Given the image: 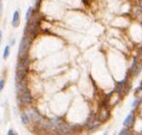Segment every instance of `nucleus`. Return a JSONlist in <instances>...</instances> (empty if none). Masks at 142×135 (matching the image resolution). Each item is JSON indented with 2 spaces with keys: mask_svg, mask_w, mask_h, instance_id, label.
<instances>
[{
  "mask_svg": "<svg viewBox=\"0 0 142 135\" xmlns=\"http://www.w3.org/2000/svg\"><path fill=\"white\" fill-rule=\"evenodd\" d=\"M31 42H32V38L27 35H23V37L19 45V49H18V59H24L28 57Z\"/></svg>",
  "mask_w": 142,
  "mask_h": 135,
  "instance_id": "1",
  "label": "nucleus"
},
{
  "mask_svg": "<svg viewBox=\"0 0 142 135\" xmlns=\"http://www.w3.org/2000/svg\"><path fill=\"white\" fill-rule=\"evenodd\" d=\"M104 135H108V132H105L104 133Z\"/></svg>",
  "mask_w": 142,
  "mask_h": 135,
  "instance_id": "13",
  "label": "nucleus"
},
{
  "mask_svg": "<svg viewBox=\"0 0 142 135\" xmlns=\"http://www.w3.org/2000/svg\"><path fill=\"white\" fill-rule=\"evenodd\" d=\"M139 103H140V99H136V101L134 102V107H136L138 104H139Z\"/></svg>",
  "mask_w": 142,
  "mask_h": 135,
  "instance_id": "10",
  "label": "nucleus"
},
{
  "mask_svg": "<svg viewBox=\"0 0 142 135\" xmlns=\"http://www.w3.org/2000/svg\"><path fill=\"white\" fill-rule=\"evenodd\" d=\"M128 134H129L128 128H123V130H121V131L119 133V135H128Z\"/></svg>",
  "mask_w": 142,
  "mask_h": 135,
  "instance_id": "7",
  "label": "nucleus"
},
{
  "mask_svg": "<svg viewBox=\"0 0 142 135\" xmlns=\"http://www.w3.org/2000/svg\"><path fill=\"white\" fill-rule=\"evenodd\" d=\"M7 135H18V133L15 132L13 128H10V130H8V132H7Z\"/></svg>",
  "mask_w": 142,
  "mask_h": 135,
  "instance_id": "8",
  "label": "nucleus"
},
{
  "mask_svg": "<svg viewBox=\"0 0 142 135\" xmlns=\"http://www.w3.org/2000/svg\"><path fill=\"white\" fill-rule=\"evenodd\" d=\"M1 40H2V32L0 31V43H1Z\"/></svg>",
  "mask_w": 142,
  "mask_h": 135,
  "instance_id": "12",
  "label": "nucleus"
},
{
  "mask_svg": "<svg viewBox=\"0 0 142 135\" xmlns=\"http://www.w3.org/2000/svg\"><path fill=\"white\" fill-rule=\"evenodd\" d=\"M1 10H2V2L0 0V14H1Z\"/></svg>",
  "mask_w": 142,
  "mask_h": 135,
  "instance_id": "11",
  "label": "nucleus"
},
{
  "mask_svg": "<svg viewBox=\"0 0 142 135\" xmlns=\"http://www.w3.org/2000/svg\"><path fill=\"white\" fill-rule=\"evenodd\" d=\"M20 119H21L22 124H24V125H28L29 122H30V119H29L28 114H27V113H25V112L21 113V115H20Z\"/></svg>",
  "mask_w": 142,
  "mask_h": 135,
  "instance_id": "4",
  "label": "nucleus"
},
{
  "mask_svg": "<svg viewBox=\"0 0 142 135\" xmlns=\"http://www.w3.org/2000/svg\"><path fill=\"white\" fill-rule=\"evenodd\" d=\"M20 22V15H19V12L18 10L14 11V15H13V20H12V25L14 27H18Z\"/></svg>",
  "mask_w": 142,
  "mask_h": 135,
  "instance_id": "2",
  "label": "nucleus"
},
{
  "mask_svg": "<svg viewBox=\"0 0 142 135\" xmlns=\"http://www.w3.org/2000/svg\"><path fill=\"white\" fill-rule=\"evenodd\" d=\"M33 12H34V9L32 8V7H30V8L27 10V12H26V15H25V18H26V20H27V21H29V20L32 18Z\"/></svg>",
  "mask_w": 142,
  "mask_h": 135,
  "instance_id": "6",
  "label": "nucleus"
},
{
  "mask_svg": "<svg viewBox=\"0 0 142 135\" xmlns=\"http://www.w3.org/2000/svg\"><path fill=\"white\" fill-rule=\"evenodd\" d=\"M134 114L133 113H131L130 115H128V117L125 119V121H124V126L125 127H131L132 125H133V123H134Z\"/></svg>",
  "mask_w": 142,
  "mask_h": 135,
  "instance_id": "3",
  "label": "nucleus"
},
{
  "mask_svg": "<svg viewBox=\"0 0 142 135\" xmlns=\"http://www.w3.org/2000/svg\"><path fill=\"white\" fill-rule=\"evenodd\" d=\"M4 86H5V80H0V92L3 90Z\"/></svg>",
  "mask_w": 142,
  "mask_h": 135,
  "instance_id": "9",
  "label": "nucleus"
},
{
  "mask_svg": "<svg viewBox=\"0 0 142 135\" xmlns=\"http://www.w3.org/2000/svg\"><path fill=\"white\" fill-rule=\"evenodd\" d=\"M10 52H11V47H10V45H7L4 49V53H3V59H7L10 56Z\"/></svg>",
  "mask_w": 142,
  "mask_h": 135,
  "instance_id": "5",
  "label": "nucleus"
}]
</instances>
